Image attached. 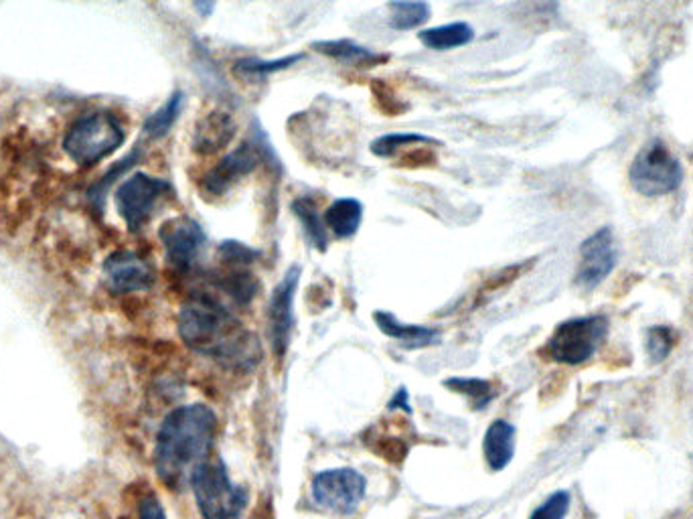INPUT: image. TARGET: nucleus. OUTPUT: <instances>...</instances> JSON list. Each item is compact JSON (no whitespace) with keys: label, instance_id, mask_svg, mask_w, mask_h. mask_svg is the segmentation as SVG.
Wrapping results in <instances>:
<instances>
[{"label":"nucleus","instance_id":"1","mask_svg":"<svg viewBox=\"0 0 693 519\" xmlns=\"http://www.w3.org/2000/svg\"><path fill=\"white\" fill-rule=\"evenodd\" d=\"M179 336L193 352L207 355L229 369L250 371L262 359L254 333L210 296H196L179 313Z\"/></svg>","mask_w":693,"mask_h":519},{"label":"nucleus","instance_id":"2","mask_svg":"<svg viewBox=\"0 0 693 519\" xmlns=\"http://www.w3.org/2000/svg\"><path fill=\"white\" fill-rule=\"evenodd\" d=\"M217 416L205 404L181 406L168 414L156 434L154 469L166 488L181 489L212 453Z\"/></svg>","mask_w":693,"mask_h":519},{"label":"nucleus","instance_id":"3","mask_svg":"<svg viewBox=\"0 0 693 519\" xmlns=\"http://www.w3.org/2000/svg\"><path fill=\"white\" fill-rule=\"evenodd\" d=\"M189 485L196 493L203 519H240L248 505V491L229 479L226 465L219 458L201 463L191 474Z\"/></svg>","mask_w":693,"mask_h":519},{"label":"nucleus","instance_id":"4","mask_svg":"<svg viewBox=\"0 0 693 519\" xmlns=\"http://www.w3.org/2000/svg\"><path fill=\"white\" fill-rule=\"evenodd\" d=\"M126 135L122 124L110 112H91L79 118L63 140V151L77 165L91 167L116 153L124 144Z\"/></svg>","mask_w":693,"mask_h":519},{"label":"nucleus","instance_id":"5","mask_svg":"<svg viewBox=\"0 0 693 519\" xmlns=\"http://www.w3.org/2000/svg\"><path fill=\"white\" fill-rule=\"evenodd\" d=\"M629 181L641 195L662 198L679 189L683 181V168L664 140L655 138L648 140L634 156L629 167Z\"/></svg>","mask_w":693,"mask_h":519},{"label":"nucleus","instance_id":"6","mask_svg":"<svg viewBox=\"0 0 693 519\" xmlns=\"http://www.w3.org/2000/svg\"><path fill=\"white\" fill-rule=\"evenodd\" d=\"M608 336V319L603 315L578 317L559 322L554 336L547 339L545 353L552 362L564 366H580L594 357Z\"/></svg>","mask_w":693,"mask_h":519},{"label":"nucleus","instance_id":"7","mask_svg":"<svg viewBox=\"0 0 693 519\" xmlns=\"http://www.w3.org/2000/svg\"><path fill=\"white\" fill-rule=\"evenodd\" d=\"M173 191V187L165 179L151 177L147 173H135L116 189V210L121 214L126 228L138 233L151 221L156 205Z\"/></svg>","mask_w":693,"mask_h":519},{"label":"nucleus","instance_id":"8","mask_svg":"<svg viewBox=\"0 0 693 519\" xmlns=\"http://www.w3.org/2000/svg\"><path fill=\"white\" fill-rule=\"evenodd\" d=\"M367 481L355 469H329L313 479V497L323 509L351 516L365 497Z\"/></svg>","mask_w":693,"mask_h":519},{"label":"nucleus","instance_id":"9","mask_svg":"<svg viewBox=\"0 0 693 519\" xmlns=\"http://www.w3.org/2000/svg\"><path fill=\"white\" fill-rule=\"evenodd\" d=\"M301 282V268L290 266L282 282L272 292L268 305V339L276 357H285L294 329V296Z\"/></svg>","mask_w":693,"mask_h":519},{"label":"nucleus","instance_id":"10","mask_svg":"<svg viewBox=\"0 0 693 519\" xmlns=\"http://www.w3.org/2000/svg\"><path fill=\"white\" fill-rule=\"evenodd\" d=\"M617 266V244L613 229L594 231L580 245V266L576 273V284L582 291H594L610 276Z\"/></svg>","mask_w":693,"mask_h":519},{"label":"nucleus","instance_id":"11","mask_svg":"<svg viewBox=\"0 0 693 519\" xmlns=\"http://www.w3.org/2000/svg\"><path fill=\"white\" fill-rule=\"evenodd\" d=\"M159 236L165 245L166 262L179 273H187L196 264L207 242L203 228L189 217L166 221Z\"/></svg>","mask_w":693,"mask_h":519},{"label":"nucleus","instance_id":"12","mask_svg":"<svg viewBox=\"0 0 693 519\" xmlns=\"http://www.w3.org/2000/svg\"><path fill=\"white\" fill-rule=\"evenodd\" d=\"M262 161V154L257 151L254 140L241 142L231 153H227L215 167L201 179V191L210 198H222L231 189V185L238 183L245 175L254 173Z\"/></svg>","mask_w":693,"mask_h":519},{"label":"nucleus","instance_id":"13","mask_svg":"<svg viewBox=\"0 0 693 519\" xmlns=\"http://www.w3.org/2000/svg\"><path fill=\"white\" fill-rule=\"evenodd\" d=\"M104 275L108 284L116 292L149 291L154 284V270L151 264L128 250H121L108 256L104 262Z\"/></svg>","mask_w":693,"mask_h":519},{"label":"nucleus","instance_id":"14","mask_svg":"<svg viewBox=\"0 0 693 519\" xmlns=\"http://www.w3.org/2000/svg\"><path fill=\"white\" fill-rule=\"evenodd\" d=\"M234 137H236L234 116L222 110H213L205 118L197 123L193 151L203 156L219 153L229 147Z\"/></svg>","mask_w":693,"mask_h":519},{"label":"nucleus","instance_id":"15","mask_svg":"<svg viewBox=\"0 0 693 519\" xmlns=\"http://www.w3.org/2000/svg\"><path fill=\"white\" fill-rule=\"evenodd\" d=\"M377 327L383 336L390 337L393 341H398L400 345H404L406 350H423L428 345H434L440 339V331L434 327H423V325H406L400 321L398 317H393L388 311H377L374 313Z\"/></svg>","mask_w":693,"mask_h":519},{"label":"nucleus","instance_id":"16","mask_svg":"<svg viewBox=\"0 0 693 519\" xmlns=\"http://www.w3.org/2000/svg\"><path fill=\"white\" fill-rule=\"evenodd\" d=\"M482 455L491 471H503L515 455V427L507 420H495L484 432Z\"/></svg>","mask_w":693,"mask_h":519},{"label":"nucleus","instance_id":"17","mask_svg":"<svg viewBox=\"0 0 693 519\" xmlns=\"http://www.w3.org/2000/svg\"><path fill=\"white\" fill-rule=\"evenodd\" d=\"M313 49L331 58L335 62L343 63V65H355V67H374L379 63L388 62V55H381L369 47L357 46L351 39L317 41V43H313Z\"/></svg>","mask_w":693,"mask_h":519},{"label":"nucleus","instance_id":"18","mask_svg":"<svg viewBox=\"0 0 693 519\" xmlns=\"http://www.w3.org/2000/svg\"><path fill=\"white\" fill-rule=\"evenodd\" d=\"M418 39H420V43L426 49L451 51V49H456V47H465L468 43H472L475 31L465 21H456V23H449V25L424 29V31L418 33Z\"/></svg>","mask_w":693,"mask_h":519},{"label":"nucleus","instance_id":"19","mask_svg":"<svg viewBox=\"0 0 693 519\" xmlns=\"http://www.w3.org/2000/svg\"><path fill=\"white\" fill-rule=\"evenodd\" d=\"M363 205L353 198L337 199L325 214V224L337 238H351L360 231Z\"/></svg>","mask_w":693,"mask_h":519},{"label":"nucleus","instance_id":"20","mask_svg":"<svg viewBox=\"0 0 693 519\" xmlns=\"http://www.w3.org/2000/svg\"><path fill=\"white\" fill-rule=\"evenodd\" d=\"M292 214L301 221L302 231L311 245H315L320 252L329 245V233L317 212V203L311 198H299L292 201Z\"/></svg>","mask_w":693,"mask_h":519},{"label":"nucleus","instance_id":"21","mask_svg":"<svg viewBox=\"0 0 693 519\" xmlns=\"http://www.w3.org/2000/svg\"><path fill=\"white\" fill-rule=\"evenodd\" d=\"M390 27L395 31L418 29L430 18V7L426 0H390Z\"/></svg>","mask_w":693,"mask_h":519},{"label":"nucleus","instance_id":"22","mask_svg":"<svg viewBox=\"0 0 693 519\" xmlns=\"http://www.w3.org/2000/svg\"><path fill=\"white\" fill-rule=\"evenodd\" d=\"M182 102H185V93L181 90H175L171 93L165 104L156 112H152L151 116L144 121V126H142L144 135L154 138V140L166 137L181 114Z\"/></svg>","mask_w":693,"mask_h":519},{"label":"nucleus","instance_id":"23","mask_svg":"<svg viewBox=\"0 0 693 519\" xmlns=\"http://www.w3.org/2000/svg\"><path fill=\"white\" fill-rule=\"evenodd\" d=\"M302 60L301 53H294V55H287V58H280V60H257V58H243L234 63V74L241 77V79H262V77L272 76L276 72H282L288 69L290 65L299 63Z\"/></svg>","mask_w":693,"mask_h":519},{"label":"nucleus","instance_id":"24","mask_svg":"<svg viewBox=\"0 0 693 519\" xmlns=\"http://www.w3.org/2000/svg\"><path fill=\"white\" fill-rule=\"evenodd\" d=\"M444 383L449 390L467 397L475 410H484L493 402V397L497 396L493 383L479 378H451Z\"/></svg>","mask_w":693,"mask_h":519},{"label":"nucleus","instance_id":"25","mask_svg":"<svg viewBox=\"0 0 693 519\" xmlns=\"http://www.w3.org/2000/svg\"><path fill=\"white\" fill-rule=\"evenodd\" d=\"M241 266H231V270L224 278H219V287L238 303L248 305L257 292L256 276L248 270H240Z\"/></svg>","mask_w":693,"mask_h":519},{"label":"nucleus","instance_id":"26","mask_svg":"<svg viewBox=\"0 0 693 519\" xmlns=\"http://www.w3.org/2000/svg\"><path fill=\"white\" fill-rule=\"evenodd\" d=\"M416 144H440V142L434 138L418 135V132H393V135L376 138L371 142V153L379 159H388V156L398 153L400 149L416 147Z\"/></svg>","mask_w":693,"mask_h":519},{"label":"nucleus","instance_id":"27","mask_svg":"<svg viewBox=\"0 0 693 519\" xmlns=\"http://www.w3.org/2000/svg\"><path fill=\"white\" fill-rule=\"evenodd\" d=\"M676 347V333L673 329L665 327V325H657V327H651L647 333V353L653 364H662L669 353L673 352Z\"/></svg>","mask_w":693,"mask_h":519},{"label":"nucleus","instance_id":"28","mask_svg":"<svg viewBox=\"0 0 693 519\" xmlns=\"http://www.w3.org/2000/svg\"><path fill=\"white\" fill-rule=\"evenodd\" d=\"M570 509V493L556 491L543 502L529 519H564Z\"/></svg>","mask_w":693,"mask_h":519},{"label":"nucleus","instance_id":"29","mask_svg":"<svg viewBox=\"0 0 693 519\" xmlns=\"http://www.w3.org/2000/svg\"><path fill=\"white\" fill-rule=\"evenodd\" d=\"M219 254L229 266H248L257 256L256 250H252L241 242H224L219 245Z\"/></svg>","mask_w":693,"mask_h":519},{"label":"nucleus","instance_id":"30","mask_svg":"<svg viewBox=\"0 0 693 519\" xmlns=\"http://www.w3.org/2000/svg\"><path fill=\"white\" fill-rule=\"evenodd\" d=\"M138 159H140V151H133L126 159H122L116 167L110 168L106 175L102 177V181H98V183L93 185V189H91L90 193L91 198H104V193H106L110 183H114L121 175H124L128 168L133 167Z\"/></svg>","mask_w":693,"mask_h":519},{"label":"nucleus","instance_id":"31","mask_svg":"<svg viewBox=\"0 0 693 519\" xmlns=\"http://www.w3.org/2000/svg\"><path fill=\"white\" fill-rule=\"evenodd\" d=\"M138 519H166L165 509L156 497H144L138 505Z\"/></svg>","mask_w":693,"mask_h":519},{"label":"nucleus","instance_id":"32","mask_svg":"<svg viewBox=\"0 0 693 519\" xmlns=\"http://www.w3.org/2000/svg\"><path fill=\"white\" fill-rule=\"evenodd\" d=\"M390 408H392V410L402 408V410H406V413H412V408H410V404H407V392L404 388L398 390V394H395L392 402H390Z\"/></svg>","mask_w":693,"mask_h":519},{"label":"nucleus","instance_id":"33","mask_svg":"<svg viewBox=\"0 0 693 519\" xmlns=\"http://www.w3.org/2000/svg\"><path fill=\"white\" fill-rule=\"evenodd\" d=\"M197 13L201 16H212L215 11V0H193Z\"/></svg>","mask_w":693,"mask_h":519}]
</instances>
